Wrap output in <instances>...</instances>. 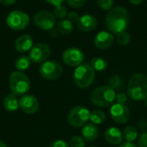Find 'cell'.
Returning a JSON list of instances; mask_svg holds the SVG:
<instances>
[{"label": "cell", "mask_w": 147, "mask_h": 147, "mask_svg": "<svg viewBox=\"0 0 147 147\" xmlns=\"http://www.w3.org/2000/svg\"><path fill=\"white\" fill-rule=\"evenodd\" d=\"M57 31L64 35L69 34L73 30V22H71L70 20L63 19L60 20L57 24Z\"/></svg>", "instance_id": "44dd1931"}, {"label": "cell", "mask_w": 147, "mask_h": 147, "mask_svg": "<svg viewBox=\"0 0 147 147\" xmlns=\"http://www.w3.org/2000/svg\"><path fill=\"white\" fill-rule=\"evenodd\" d=\"M34 46L33 39L29 34H22L15 40V48L19 53H26Z\"/></svg>", "instance_id": "e0dca14e"}, {"label": "cell", "mask_w": 147, "mask_h": 147, "mask_svg": "<svg viewBox=\"0 0 147 147\" xmlns=\"http://www.w3.org/2000/svg\"><path fill=\"white\" fill-rule=\"evenodd\" d=\"M116 40H117V43L119 45H121V46H126V45H127L130 42L131 37H130V34L127 32L123 31V32H121V33L117 34Z\"/></svg>", "instance_id": "484cf974"}, {"label": "cell", "mask_w": 147, "mask_h": 147, "mask_svg": "<svg viewBox=\"0 0 147 147\" xmlns=\"http://www.w3.org/2000/svg\"><path fill=\"white\" fill-rule=\"evenodd\" d=\"M116 91L109 85H102L95 88L90 93V102L96 107L108 108L115 101Z\"/></svg>", "instance_id": "3957f363"}, {"label": "cell", "mask_w": 147, "mask_h": 147, "mask_svg": "<svg viewBox=\"0 0 147 147\" xmlns=\"http://www.w3.org/2000/svg\"><path fill=\"white\" fill-rule=\"evenodd\" d=\"M131 3L133 4H135V5H138V4H140L144 0H128Z\"/></svg>", "instance_id": "f35d334b"}, {"label": "cell", "mask_w": 147, "mask_h": 147, "mask_svg": "<svg viewBox=\"0 0 147 147\" xmlns=\"http://www.w3.org/2000/svg\"><path fill=\"white\" fill-rule=\"evenodd\" d=\"M115 101H116L117 103H123V104H125V102L127 101V95L125 93L120 92V93L116 94Z\"/></svg>", "instance_id": "d6a6232c"}, {"label": "cell", "mask_w": 147, "mask_h": 147, "mask_svg": "<svg viewBox=\"0 0 147 147\" xmlns=\"http://www.w3.org/2000/svg\"><path fill=\"white\" fill-rule=\"evenodd\" d=\"M96 71L90 63L85 62L77 66L73 73V81L80 89H87L95 81Z\"/></svg>", "instance_id": "277c9868"}, {"label": "cell", "mask_w": 147, "mask_h": 147, "mask_svg": "<svg viewBox=\"0 0 147 147\" xmlns=\"http://www.w3.org/2000/svg\"><path fill=\"white\" fill-rule=\"evenodd\" d=\"M67 16H68V20H70L71 22H78V20H79V18H80L79 15L76 11H71V12H69L68 15H67Z\"/></svg>", "instance_id": "e575fe53"}, {"label": "cell", "mask_w": 147, "mask_h": 147, "mask_svg": "<svg viewBox=\"0 0 147 147\" xmlns=\"http://www.w3.org/2000/svg\"><path fill=\"white\" fill-rule=\"evenodd\" d=\"M9 88L16 96H23L30 90L31 82L28 77L22 71H13L9 79Z\"/></svg>", "instance_id": "5b68a950"}, {"label": "cell", "mask_w": 147, "mask_h": 147, "mask_svg": "<svg viewBox=\"0 0 147 147\" xmlns=\"http://www.w3.org/2000/svg\"><path fill=\"white\" fill-rule=\"evenodd\" d=\"M104 138L108 143L113 146H118L123 141V134L122 132L115 127H109L104 133Z\"/></svg>", "instance_id": "9a60e30c"}, {"label": "cell", "mask_w": 147, "mask_h": 147, "mask_svg": "<svg viewBox=\"0 0 147 147\" xmlns=\"http://www.w3.org/2000/svg\"><path fill=\"white\" fill-rule=\"evenodd\" d=\"M145 101H146V107L147 108V98L146 99V100H145Z\"/></svg>", "instance_id": "60d3db41"}, {"label": "cell", "mask_w": 147, "mask_h": 147, "mask_svg": "<svg viewBox=\"0 0 147 147\" xmlns=\"http://www.w3.org/2000/svg\"><path fill=\"white\" fill-rule=\"evenodd\" d=\"M115 0H97L98 6L104 10H110L114 7Z\"/></svg>", "instance_id": "f1b7e54d"}, {"label": "cell", "mask_w": 147, "mask_h": 147, "mask_svg": "<svg viewBox=\"0 0 147 147\" xmlns=\"http://www.w3.org/2000/svg\"><path fill=\"white\" fill-rule=\"evenodd\" d=\"M118 147H138L134 142H127V141H125V142H122L121 144L119 145Z\"/></svg>", "instance_id": "8d00e7d4"}, {"label": "cell", "mask_w": 147, "mask_h": 147, "mask_svg": "<svg viewBox=\"0 0 147 147\" xmlns=\"http://www.w3.org/2000/svg\"><path fill=\"white\" fill-rule=\"evenodd\" d=\"M31 63H32V60L29 58V56L22 55L16 59L15 68L18 71H26L29 68V66L31 65Z\"/></svg>", "instance_id": "ffe728a7"}, {"label": "cell", "mask_w": 147, "mask_h": 147, "mask_svg": "<svg viewBox=\"0 0 147 147\" xmlns=\"http://www.w3.org/2000/svg\"><path fill=\"white\" fill-rule=\"evenodd\" d=\"M0 147H7V145L3 142V141H0Z\"/></svg>", "instance_id": "ab89813d"}, {"label": "cell", "mask_w": 147, "mask_h": 147, "mask_svg": "<svg viewBox=\"0 0 147 147\" xmlns=\"http://www.w3.org/2000/svg\"><path fill=\"white\" fill-rule=\"evenodd\" d=\"M89 147H97V146H89Z\"/></svg>", "instance_id": "b9f144b4"}, {"label": "cell", "mask_w": 147, "mask_h": 147, "mask_svg": "<svg viewBox=\"0 0 147 147\" xmlns=\"http://www.w3.org/2000/svg\"><path fill=\"white\" fill-rule=\"evenodd\" d=\"M123 139L127 142H134L137 140L139 134H138V129L134 126H127L124 128L123 132Z\"/></svg>", "instance_id": "7402d4cb"}, {"label": "cell", "mask_w": 147, "mask_h": 147, "mask_svg": "<svg viewBox=\"0 0 147 147\" xmlns=\"http://www.w3.org/2000/svg\"><path fill=\"white\" fill-rule=\"evenodd\" d=\"M16 0H0V3L4 6H9L16 3Z\"/></svg>", "instance_id": "74e56055"}, {"label": "cell", "mask_w": 147, "mask_h": 147, "mask_svg": "<svg viewBox=\"0 0 147 147\" xmlns=\"http://www.w3.org/2000/svg\"><path fill=\"white\" fill-rule=\"evenodd\" d=\"M53 15L55 17L59 18V19H65V16L68 15V11H67V8L65 6L59 5V6H56L53 9Z\"/></svg>", "instance_id": "4316f807"}, {"label": "cell", "mask_w": 147, "mask_h": 147, "mask_svg": "<svg viewBox=\"0 0 147 147\" xmlns=\"http://www.w3.org/2000/svg\"><path fill=\"white\" fill-rule=\"evenodd\" d=\"M129 23V15L127 10L121 6L114 7L106 15L105 25L112 34H119L127 29Z\"/></svg>", "instance_id": "6da1fadb"}, {"label": "cell", "mask_w": 147, "mask_h": 147, "mask_svg": "<svg viewBox=\"0 0 147 147\" xmlns=\"http://www.w3.org/2000/svg\"><path fill=\"white\" fill-rule=\"evenodd\" d=\"M34 22L37 28L42 30H51L53 28L56 20L53 13L48 10H40L34 16Z\"/></svg>", "instance_id": "9c48e42d"}, {"label": "cell", "mask_w": 147, "mask_h": 147, "mask_svg": "<svg viewBox=\"0 0 147 147\" xmlns=\"http://www.w3.org/2000/svg\"><path fill=\"white\" fill-rule=\"evenodd\" d=\"M29 22L28 15L22 10H13L6 18V23L9 28L16 31L25 29L28 26Z\"/></svg>", "instance_id": "52a82bcc"}, {"label": "cell", "mask_w": 147, "mask_h": 147, "mask_svg": "<svg viewBox=\"0 0 147 147\" xmlns=\"http://www.w3.org/2000/svg\"><path fill=\"white\" fill-rule=\"evenodd\" d=\"M48 147H70V146L69 143H67L66 141L63 140H58L51 143Z\"/></svg>", "instance_id": "1f68e13d"}, {"label": "cell", "mask_w": 147, "mask_h": 147, "mask_svg": "<svg viewBox=\"0 0 147 147\" xmlns=\"http://www.w3.org/2000/svg\"><path fill=\"white\" fill-rule=\"evenodd\" d=\"M137 146L147 147V131L143 132L137 139Z\"/></svg>", "instance_id": "f546056e"}, {"label": "cell", "mask_w": 147, "mask_h": 147, "mask_svg": "<svg viewBox=\"0 0 147 147\" xmlns=\"http://www.w3.org/2000/svg\"><path fill=\"white\" fill-rule=\"evenodd\" d=\"M90 111L87 108L82 105H77L69 111L67 121L70 126L78 128L84 127L90 121Z\"/></svg>", "instance_id": "8992f818"}, {"label": "cell", "mask_w": 147, "mask_h": 147, "mask_svg": "<svg viewBox=\"0 0 147 147\" xmlns=\"http://www.w3.org/2000/svg\"><path fill=\"white\" fill-rule=\"evenodd\" d=\"M82 137L84 138V140L88 142H93L97 140L99 137L100 130L98 127L93 123H89L85 124L83 128H82Z\"/></svg>", "instance_id": "ac0fdd59"}, {"label": "cell", "mask_w": 147, "mask_h": 147, "mask_svg": "<svg viewBox=\"0 0 147 147\" xmlns=\"http://www.w3.org/2000/svg\"><path fill=\"white\" fill-rule=\"evenodd\" d=\"M114 40L115 38L112 33L101 31L96 35L94 39V44L99 49H108L113 45Z\"/></svg>", "instance_id": "5bb4252c"}, {"label": "cell", "mask_w": 147, "mask_h": 147, "mask_svg": "<svg viewBox=\"0 0 147 147\" xmlns=\"http://www.w3.org/2000/svg\"><path fill=\"white\" fill-rule=\"evenodd\" d=\"M90 121L91 123L95 125H101L106 121V114L102 110H94L90 112Z\"/></svg>", "instance_id": "cb8c5ba5"}, {"label": "cell", "mask_w": 147, "mask_h": 147, "mask_svg": "<svg viewBox=\"0 0 147 147\" xmlns=\"http://www.w3.org/2000/svg\"><path fill=\"white\" fill-rule=\"evenodd\" d=\"M47 3L51 4V5H53V6H59V5H62L63 3L65 1V0H45Z\"/></svg>", "instance_id": "d590c367"}, {"label": "cell", "mask_w": 147, "mask_h": 147, "mask_svg": "<svg viewBox=\"0 0 147 147\" xmlns=\"http://www.w3.org/2000/svg\"><path fill=\"white\" fill-rule=\"evenodd\" d=\"M51 53V50L48 45L45 43H36L29 50V58L32 62L37 64H42L47 60Z\"/></svg>", "instance_id": "30bf717a"}, {"label": "cell", "mask_w": 147, "mask_h": 147, "mask_svg": "<svg viewBox=\"0 0 147 147\" xmlns=\"http://www.w3.org/2000/svg\"><path fill=\"white\" fill-rule=\"evenodd\" d=\"M90 65L96 71L102 72L108 68V62L102 57H95L90 60Z\"/></svg>", "instance_id": "603a6c76"}, {"label": "cell", "mask_w": 147, "mask_h": 147, "mask_svg": "<svg viewBox=\"0 0 147 147\" xmlns=\"http://www.w3.org/2000/svg\"><path fill=\"white\" fill-rule=\"evenodd\" d=\"M138 130L140 131L141 133L147 131V121L146 119H141L138 121Z\"/></svg>", "instance_id": "836d02e7"}, {"label": "cell", "mask_w": 147, "mask_h": 147, "mask_svg": "<svg viewBox=\"0 0 147 147\" xmlns=\"http://www.w3.org/2000/svg\"><path fill=\"white\" fill-rule=\"evenodd\" d=\"M109 87H111L115 91H118L120 90L121 88H122V85H123V82H122V79L119 76V75H113L109 78V84H108Z\"/></svg>", "instance_id": "d4e9b609"}, {"label": "cell", "mask_w": 147, "mask_h": 147, "mask_svg": "<svg viewBox=\"0 0 147 147\" xmlns=\"http://www.w3.org/2000/svg\"><path fill=\"white\" fill-rule=\"evenodd\" d=\"M127 96L136 102L145 101L147 98V77L143 73L133 74L127 83Z\"/></svg>", "instance_id": "7a4b0ae2"}, {"label": "cell", "mask_w": 147, "mask_h": 147, "mask_svg": "<svg viewBox=\"0 0 147 147\" xmlns=\"http://www.w3.org/2000/svg\"><path fill=\"white\" fill-rule=\"evenodd\" d=\"M78 28L84 32H90L94 30L97 26L96 18L90 15H83L77 22Z\"/></svg>", "instance_id": "2e32d148"}, {"label": "cell", "mask_w": 147, "mask_h": 147, "mask_svg": "<svg viewBox=\"0 0 147 147\" xmlns=\"http://www.w3.org/2000/svg\"><path fill=\"white\" fill-rule=\"evenodd\" d=\"M70 147H85V141L83 137L75 135L71 138L69 141Z\"/></svg>", "instance_id": "83f0119b"}, {"label": "cell", "mask_w": 147, "mask_h": 147, "mask_svg": "<svg viewBox=\"0 0 147 147\" xmlns=\"http://www.w3.org/2000/svg\"><path fill=\"white\" fill-rule=\"evenodd\" d=\"M110 116L115 123L124 125L129 121L130 110L126 104L116 102L110 108Z\"/></svg>", "instance_id": "8fae6325"}, {"label": "cell", "mask_w": 147, "mask_h": 147, "mask_svg": "<svg viewBox=\"0 0 147 147\" xmlns=\"http://www.w3.org/2000/svg\"><path fill=\"white\" fill-rule=\"evenodd\" d=\"M3 109L8 112H15L16 111L20 106H19V99L17 96H16L13 93L8 94L3 102Z\"/></svg>", "instance_id": "d6986e66"}, {"label": "cell", "mask_w": 147, "mask_h": 147, "mask_svg": "<svg viewBox=\"0 0 147 147\" xmlns=\"http://www.w3.org/2000/svg\"><path fill=\"white\" fill-rule=\"evenodd\" d=\"M20 109L28 115H34L39 110V101L33 95H23L19 99Z\"/></svg>", "instance_id": "4fadbf2b"}, {"label": "cell", "mask_w": 147, "mask_h": 147, "mask_svg": "<svg viewBox=\"0 0 147 147\" xmlns=\"http://www.w3.org/2000/svg\"><path fill=\"white\" fill-rule=\"evenodd\" d=\"M40 74L46 80H56L61 77L63 73L62 65L54 60H47L41 64L40 67Z\"/></svg>", "instance_id": "ba28073f"}, {"label": "cell", "mask_w": 147, "mask_h": 147, "mask_svg": "<svg viewBox=\"0 0 147 147\" xmlns=\"http://www.w3.org/2000/svg\"><path fill=\"white\" fill-rule=\"evenodd\" d=\"M66 2L68 5L72 8H79L85 3L86 0H66Z\"/></svg>", "instance_id": "4dcf8cb0"}, {"label": "cell", "mask_w": 147, "mask_h": 147, "mask_svg": "<svg viewBox=\"0 0 147 147\" xmlns=\"http://www.w3.org/2000/svg\"><path fill=\"white\" fill-rule=\"evenodd\" d=\"M62 59L65 65L75 67L84 63V54L79 48L69 47L64 51L62 54Z\"/></svg>", "instance_id": "7c38bea8"}]
</instances>
